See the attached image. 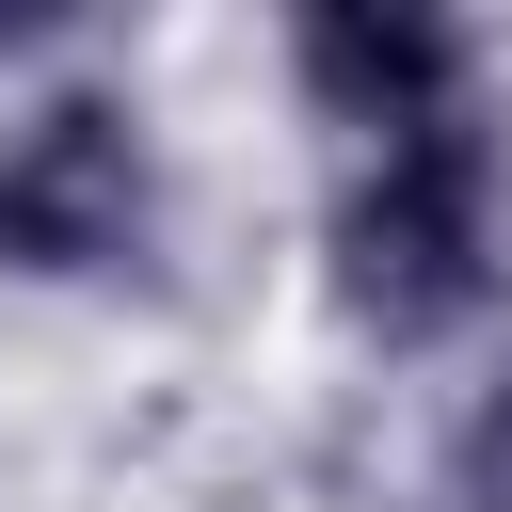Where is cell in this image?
<instances>
[{
  "label": "cell",
  "instance_id": "cell-1",
  "mask_svg": "<svg viewBox=\"0 0 512 512\" xmlns=\"http://www.w3.org/2000/svg\"><path fill=\"white\" fill-rule=\"evenodd\" d=\"M304 304L352 368H480L512 336V80L304 160Z\"/></svg>",
  "mask_w": 512,
  "mask_h": 512
},
{
  "label": "cell",
  "instance_id": "cell-2",
  "mask_svg": "<svg viewBox=\"0 0 512 512\" xmlns=\"http://www.w3.org/2000/svg\"><path fill=\"white\" fill-rule=\"evenodd\" d=\"M176 240H192V176L144 96V48L0 96V304H144Z\"/></svg>",
  "mask_w": 512,
  "mask_h": 512
},
{
  "label": "cell",
  "instance_id": "cell-3",
  "mask_svg": "<svg viewBox=\"0 0 512 512\" xmlns=\"http://www.w3.org/2000/svg\"><path fill=\"white\" fill-rule=\"evenodd\" d=\"M496 80H512V48H496V16H464V0H288V16H272V96H288L304 160H320V144L432 128V112L496 96Z\"/></svg>",
  "mask_w": 512,
  "mask_h": 512
},
{
  "label": "cell",
  "instance_id": "cell-4",
  "mask_svg": "<svg viewBox=\"0 0 512 512\" xmlns=\"http://www.w3.org/2000/svg\"><path fill=\"white\" fill-rule=\"evenodd\" d=\"M432 512H512V336L448 384L432 416Z\"/></svg>",
  "mask_w": 512,
  "mask_h": 512
},
{
  "label": "cell",
  "instance_id": "cell-5",
  "mask_svg": "<svg viewBox=\"0 0 512 512\" xmlns=\"http://www.w3.org/2000/svg\"><path fill=\"white\" fill-rule=\"evenodd\" d=\"M96 48H128L96 0H0V96H16V80H64V64H96Z\"/></svg>",
  "mask_w": 512,
  "mask_h": 512
}]
</instances>
